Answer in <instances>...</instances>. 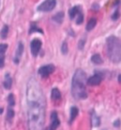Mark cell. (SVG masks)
Returning a JSON list of instances; mask_svg holds the SVG:
<instances>
[{"label":"cell","instance_id":"1","mask_svg":"<svg viewBox=\"0 0 121 130\" xmlns=\"http://www.w3.org/2000/svg\"><path fill=\"white\" fill-rule=\"evenodd\" d=\"M27 102L29 130H42L46 117V101L42 88L34 78L28 83Z\"/></svg>","mask_w":121,"mask_h":130},{"label":"cell","instance_id":"2","mask_svg":"<svg viewBox=\"0 0 121 130\" xmlns=\"http://www.w3.org/2000/svg\"><path fill=\"white\" fill-rule=\"evenodd\" d=\"M85 82L86 73L82 69H77L72 79V95L75 99L83 100L87 98Z\"/></svg>","mask_w":121,"mask_h":130},{"label":"cell","instance_id":"3","mask_svg":"<svg viewBox=\"0 0 121 130\" xmlns=\"http://www.w3.org/2000/svg\"><path fill=\"white\" fill-rule=\"evenodd\" d=\"M107 52L112 62L118 63L121 59L120 40L116 36H109L107 38Z\"/></svg>","mask_w":121,"mask_h":130},{"label":"cell","instance_id":"4","mask_svg":"<svg viewBox=\"0 0 121 130\" xmlns=\"http://www.w3.org/2000/svg\"><path fill=\"white\" fill-rule=\"evenodd\" d=\"M56 4H57L56 0H46L37 8V10L39 11H44V12L51 11L52 10H54V8L56 7Z\"/></svg>","mask_w":121,"mask_h":130},{"label":"cell","instance_id":"5","mask_svg":"<svg viewBox=\"0 0 121 130\" xmlns=\"http://www.w3.org/2000/svg\"><path fill=\"white\" fill-rule=\"evenodd\" d=\"M41 47H42V41L38 38H35L30 42V51H31V53L33 56L36 57L39 54Z\"/></svg>","mask_w":121,"mask_h":130},{"label":"cell","instance_id":"6","mask_svg":"<svg viewBox=\"0 0 121 130\" xmlns=\"http://www.w3.org/2000/svg\"><path fill=\"white\" fill-rule=\"evenodd\" d=\"M54 70H55V67H54L53 65L43 66V67H41L39 69V70H38V74H39L41 77L45 78V77L49 76Z\"/></svg>","mask_w":121,"mask_h":130},{"label":"cell","instance_id":"7","mask_svg":"<svg viewBox=\"0 0 121 130\" xmlns=\"http://www.w3.org/2000/svg\"><path fill=\"white\" fill-rule=\"evenodd\" d=\"M102 79H103V76L100 73H96L95 75H93L87 80V83L89 86H98L102 82Z\"/></svg>","mask_w":121,"mask_h":130},{"label":"cell","instance_id":"8","mask_svg":"<svg viewBox=\"0 0 121 130\" xmlns=\"http://www.w3.org/2000/svg\"><path fill=\"white\" fill-rule=\"evenodd\" d=\"M60 125V120L58 118V114L56 111H53L51 113V123L47 130H56Z\"/></svg>","mask_w":121,"mask_h":130},{"label":"cell","instance_id":"9","mask_svg":"<svg viewBox=\"0 0 121 130\" xmlns=\"http://www.w3.org/2000/svg\"><path fill=\"white\" fill-rule=\"evenodd\" d=\"M61 98H62V94H61L60 90L58 89L57 87L52 88V90H51V99L53 101L57 102V101H60Z\"/></svg>","mask_w":121,"mask_h":130},{"label":"cell","instance_id":"10","mask_svg":"<svg viewBox=\"0 0 121 130\" xmlns=\"http://www.w3.org/2000/svg\"><path fill=\"white\" fill-rule=\"evenodd\" d=\"M23 51H24V44L20 42L19 45H18V48H17V53H16V57H14V62L15 64H18L19 63V58L21 57V55L23 54Z\"/></svg>","mask_w":121,"mask_h":130},{"label":"cell","instance_id":"11","mask_svg":"<svg viewBox=\"0 0 121 130\" xmlns=\"http://www.w3.org/2000/svg\"><path fill=\"white\" fill-rule=\"evenodd\" d=\"M4 87L6 88V89H11V86H12V79H11V75L7 73L6 75H5V79H4Z\"/></svg>","mask_w":121,"mask_h":130},{"label":"cell","instance_id":"12","mask_svg":"<svg viewBox=\"0 0 121 130\" xmlns=\"http://www.w3.org/2000/svg\"><path fill=\"white\" fill-rule=\"evenodd\" d=\"M91 122H92V124L94 126H98L100 124V119L98 116H96V112L93 110L91 112Z\"/></svg>","mask_w":121,"mask_h":130},{"label":"cell","instance_id":"13","mask_svg":"<svg viewBox=\"0 0 121 130\" xmlns=\"http://www.w3.org/2000/svg\"><path fill=\"white\" fill-rule=\"evenodd\" d=\"M79 12H80V7H79V6H75V7H73L71 10L69 11V15H70V17L73 19V18H75Z\"/></svg>","mask_w":121,"mask_h":130},{"label":"cell","instance_id":"14","mask_svg":"<svg viewBox=\"0 0 121 130\" xmlns=\"http://www.w3.org/2000/svg\"><path fill=\"white\" fill-rule=\"evenodd\" d=\"M78 114V107H76V106L71 107V110H70V123H72V122L77 118Z\"/></svg>","mask_w":121,"mask_h":130},{"label":"cell","instance_id":"15","mask_svg":"<svg viewBox=\"0 0 121 130\" xmlns=\"http://www.w3.org/2000/svg\"><path fill=\"white\" fill-rule=\"evenodd\" d=\"M91 61L94 63V64H96V65H101L103 61H102V59H101V56L99 54H94L91 57Z\"/></svg>","mask_w":121,"mask_h":130},{"label":"cell","instance_id":"16","mask_svg":"<svg viewBox=\"0 0 121 130\" xmlns=\"http://www.w3.org/2000/svg\"><path fill=\"white\" fill-rule=\"evenodd\" d=\"M64 17V13L63 12V11H61V12H58V13H56V14L54 15L53 17H52V19H53L55 22H57V23L60 24V23L63 22Z\"/></svg>","mask_w":121,"mask_h":130},{"label":"cell","instance_id":"17","mask_svg":"<svg viewBox=\"0 0 121 130\" xmlns=\"http://www.w3.org/2000/svg\"><path fill=\"white\" fill-rule=\"evenodd\" d=\"M96 18H91L88 21V23H87V26H86V29L88 30V31H90V30H92L95 27H96Z\"/></svg>","mask_w":121,"mask_h":130},{"label":"cell","instance_id":"18","mask_svg":"<svg viewBox=\"0 0 121 130\" xmlns=\"http://www.w3.org/2000/svg\"><path fill=\"white\" fill-rule=\"evenodd\" d=\"M8 33H9V26L5 25L3 27V29H1V32H0V36L2 39H6L8 37Z\"/></svg>","mask_w":121,"mask_h":130},{"label":"cell","instance_id":"19","mask_svg":"<svg viewBox=\"0 0 121 130\" xmlns=\"http://www.w3.org/2000/svg\"><path fill=\"white\" fill-rule=\"evenodd\" d=\"M34 31H39V32H41V33H43V30L41 29H39L37 26L35 25V24H32L31 26H30V28H29V33L30 34V33H33Z\"/></svg>","mask_w":121,"mask_h":130},{"label":"cell","instance_id":"20","mask_svg":"<svg viewBox=\"0 0 121 130\" xmlns=\"http://www.w3.org/2000/svg\"><path fill=\"white\" fill-rule=\"evenodd\" d=\"M8 103H9V105H11V106L15 105V99H14L13 94H10V95L8 96Z\"/></svg>","mask_w":121,"mask_h":130},{"label":"cell","instance_id":"21","mask_svg":"<svg viewBox=\"0 0 121 130\" xmlns=\"http://www.w3.org/2000/svg\"><path fill=\"white\" fill-rule=\"evenodd\" d=\"M4 65H5V52L0 51V69L4 68Z\"/></svg>","mask_w":121,"mask_h":130},{"label":"cell","instance_id":"22","mask_svg":"<svg viewBox=\"0 0 121 130\" xmlns=\"http://www.w3.org/2000/svg\"><path fill=\"white\" fill-rule=\"evenodd\" d=\"M13 117H14V111H13L11 108H9L8 109V112H7V119L11 121Z\"/></svg>","mask_w":121,"mask_h":130},{"label":"cell","instance_id":"23","mask_svg":"<svg viewBox=\"0 0 121 130\" xmlns=\"http://www.w3.org/2000/svg\"><path fill=\"white\" fill-rule=\"evenodd\" d=\"M61 51H62V52H63L64 54H66L68 52V47H67L66 42H64V43H63L62 47H61Z\"/></svg>","mask_w":121,"mask_h":130},{"label":"cell","instance_id":"24","mask_svg":"<svg viewBox=\"0 0 121 130\" xmlns=\"http://www.w3.org/2000/svg\"><path fill=\"white\" fill-rule=\"evenodd\" d=\"M78 18H77V20H76V23L78 24V25H80L82 22H83V19H84V16H83V14H82V12H79L78 15Z\"/></svg>","mask_w":121,"mask_h":130},{"label":"cell","instance_id":"25","mask_svg":"<svg viewBox=\"0 0 121 130\" xmlns=\"http://www.w3.org/2000/svg\"><path fill=\"white\" fill-rule=\"evenodd\" d=\"M85 41H86L85 38H82V39L78 42V48H79V50H83V47H84V44H85Z\"/></svg>","mask_w":121,"mask_h":130},{"label":"cell","instance_id":"26","mask_svg":"<svg viewBox=\"0 0 121 130\" xmlns=\"http://www.w3.org/2000/svg\"><path fill=\"white\" fill-rule=\"evenodd\" d=\"M119 16H120V13H119V11H115V12H114V14L112 15V19L114 20V21H115V20H117L118 18H119Z\"/></svg>","mask_w":121,"mask_h":130},{"label":"cell","instance_id":"27","mask_svg":"<svg viewBox=\"0 0 121 130\" xmlns=\"http://www.w3.org/2000/svg\"><path fill=\"white\" fill-rule=\"evenodd\" d=\"M7 48H8L7 44H0V51H4V52H6Z\"/></svg>","mask_w":121,"mask_h":130},{"label":"cell","instance_id":"28","mask_svg":"<svg viewBox=\"0 0 121 130\" xmlns=\"http://www.w3.org/2000/svg\"><path fill=\"white\" fill-rule=\"evenodd\" d=\"M119 124H120V120L119 119H117L115 122L114 123V126H115V127H119Z\"/></svg>","mask_w":121,"mask_h":130},{"label":"cell","instance_id":"29","mask_svg":"<svg viewBox=\"0 0 121 130\" xmlns=\"http://www.w3.org/2000/svg\"><path fill=\"white\" fill-rule=\"evenodd\" d=\"M2 112H3V108H0V114H1Z\"/></svg>","mask_w":121,"mask_h":130}]
</instances>
